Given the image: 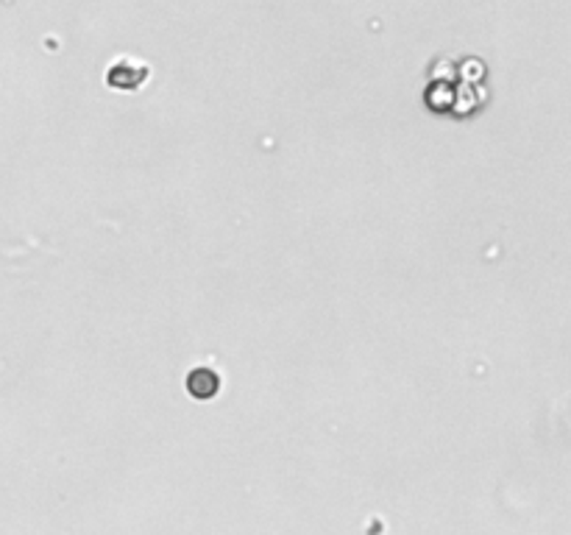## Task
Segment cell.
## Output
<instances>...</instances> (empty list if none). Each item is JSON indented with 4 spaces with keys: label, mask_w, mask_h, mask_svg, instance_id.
I'll use <instances>...</instances> for the list:
<instances>
[{
    "label": "cell",
    "mask_w": 571,
    "mask_h": 535,
    "mask_svg": "<svg viewBox=\"0 0 571 535\" xmlns=\"http://www.w3.org/2000/svg\"><path fill=\"white\" fill-rule=\"evenodd\" d=\"M150 75V67L143 62H131V59H120L114 62L106 73V84L118 92H137L145 79Z\"/></svg>",
    "instance_id": "obj_1"
},
{
    "label": "cell",
    "mask_w": 571,
    "mask_h": 535,
    "mask_svg": "<svg viewBox=\"0 0 571 535\" xmlns=\"http://www.w3.org/2000/svg\"><path fill=\"white\" fill-rule=\"evenodd\" d=\"M187 393L198 399V401H209L220 393V374H215L212 368H196L187 374Z\"/></svg>",
    "instance_id": "obj_2"
}]
</instances>
